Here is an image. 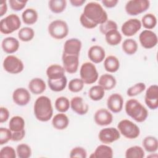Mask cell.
<instances>
[{
  "mask_svg": "<svg viewBox=\"0 0 158 158\" xmlns=\"http://www.w3.org/2000/svg\"><path fill=\"white\" fill-rule=\"evenodd\" d=\"M82 14L89 21L96 26L104 23L108 20L106 11L97 2L87 3L84 7Z\"/></svg>",
  "mask_w": 158,
  "mask_h": 158,
  "instance_id": "obj_1",
  "label": "cell"
},
{
  "mask_svg": "<svg viewBox=\"0 0 158 158\" xmlns=\"http://www.w3.org/2000/svg\"><path fill=\"white\" fill-rule=\"evenodd\" d=\"M33 110L37 120L43 122L49 121L53 115V107L50 98L46 96L38 97L34 103Z\"/></svg>",
  "mask_w": 158,
  "mask_h": 158,
  "instance_id": "obj_2",
  "label": "cell"
},
{
  "mask_svg": "<svg viewBox=\"0 0 158 158\" xmlns=\"http://www.w3.org/2000/svg\"><path fill=\"white\" fill-rule=\"evenodd\" d=\"M127 114L137 122H143L148 116V111L142 104L135 99L128 100L125 106Z\"/></svg>",
  "mask_w": 158,
  "mask_h": 158,
  "instance_id": "obj_3",
  "label": "cell"
},
{
  "mask_svg": "<svg viewBox=\"0 0 158 158\" xmlns=\"http://www.w3.org/2000/svg\"><path fill=\"white\" fill-rule=\"evenodd\" d=\"M21 26V20L19 17L15 14L8 15L2 19L0 22L1 33L8 35L19 30Z\"/></svg>",
  "mask_w": 158,
  "mask_h": 158,
  "instance_id": "obj_4",
  "label": "cell"
},
{
  "mask_svg": "<svg viewBox=\"0 0 158 158\" xmlns=\"http://www.w3.org/2000/svg\"><path fill=\"white\" fill-rule=\"evenodd\" d=\"M48 33L54 39L62 40L65 38L69 33L67 23L60 19L52 21L48 25Z\"/></svg>",
  "mask_w": 158,
  "mask_h": 158,
  "instance_id": "obj_5",
  "label": "cell"
},
{
  "mask_svg": "<svg viewBox=\"0 0 158 158\" xmlns=\"http://www.w3.org/2000/svg\"><path fill=\"white\" fill-rule=\"evenodd\" d=\"M117 129L120 133L128 139H135L139 136V128L133 122L123 119L120 120L117 125Z\"/></svg>",
  "mask_w": 158,
  "mask_h": 158,
  "instance_id": "obj_6",
  "label": "cell"
},
{
  "mask_svg": "<svg viewBox=\"0 0 158 158\" xmlns=\"http://www.w3.org/2000/svg\"><path fill=\"white\" fill-rule=\"evenodd\" d=\"M80 78L85 84L90 85L98 79V72L94 64L90 62L83 63L80 69Z\"/></svg>",
  "mask_w": 158,
  "mask_h": 158,
  "instance_id": "obj_7",
  "label": "cell"
},
{
  "mask_svg": "<svg viewBox=\"0 0 158 158\" xmlns=\"http://www.w3.org/2000/svg\"><path fill=\"white\" fill-rule=\"evenodd\" d=\"M149 6L150 1L148 0H130L126 3L125 9L127 14L137 15L146 11Z\"/></svg>",
  "mask_w": 158,
  "mask_h": 158,
  "instance_id": "obj_8",
  "label": "cell"
},
{
  "mask_svg": "<svg viewBox=\"0 0 158 158\" xmlns=\"http://www.w3.org/2000/svg\"><path fill=\"white\" fill-rule=\"evenodd\" d=\"M5 71L12 74H17L22 72L24 69L23 62L14 55H9L5 57L2 62Z\"/></svg>",
  "mask_w": 158,
  "mask_h": 158,
  "instance_id": "obj_9",
  "label": "cell"
},
{
  "mask_svg": "<svg viewBox=\"0 0 158 158\" xmlns=\"http://www.w3.org/2000/svg\"><path fill=\"white\" fill-rule=\"evenodd\" d=\"M120 138V133L117 128L114 127L104 128L100 130L98 134L99 141L106 144H110Z\"/></svg>",
  "mask_w": 158,
  "mask_h": 158,
  "instance_id": "obj_10",
  "label": "cell"
},
{
  "mask_svg": "<svg viewBox=\"0 0 158 158\" xmlns=\"http://www.w3.org/2000/svg\"><path fill=\"white\" fill-rule=\"evenodd\" d=\"M139 41L142 47L145 49H151L157 44V35L150 30H144L139 35Z\"/></svg>",
  "mask_w": 158,
  "mask_h": 158,
  "instance_id": "obj_11",
  "label": "cell"
},
{
  "mask_svg": "<svg viewBox=\"0 0 158 158\" xmlns=\"http://www.w3.org/2000/svg\"><path fill=\"white\" fill-rule=\"evenodd\" d=\"M144 101L146 106L152 110L158 107V86L152 85L146 91Z\"/></svg>",
  "mask_w": 158,
  "mask_h": 158,
  "instance_id": "obj_12",
  "label": "cell"
},
{
  "mask_svg": "<svg viewBox=\"0 0 158 158\" xmlns=\"http://www.w3.org/2000/svg\"><path fill=\"white\" fill-rule=\"evenodd\" d=\"M141 26L139 20L138 19H130L122 24L121 31L124 36H132L141 29Z\"/></svg>",
  "mask_w": 158,
  "mask_h": 158,
  "instance_id": "obj_13",
  "label": "cell"
},
{
  "mask_svg": "<svg viewBox=\"0 0 158 158\" xmlns=\"http://www.w3.org/2000/svg\"><path fill=\"white\" fill-rule=\"evenodd\" d=\"M62 60L63 67L66 72L72 74L77 72L79 65V56L62 53Z\"/></svg>",
  "mask_w": 158,
  "mask_h": 158,
  "instance_id": "obj_14",
  "label": "cell"
},
{
  "mask_svg": "<svg viewBox=\"0 0 158 158\" xmlns=\"http://www.w3.org/2000/svg\"><path fill=\"white\" fill-rule=\"evenodd\" d=\"M12 99L17 105L24 106L30 101L31 94L28 89L24 88H18L12 93Z\"/></svg>",
  "mask_w": 158,
  "mask_h": 158,
  "instance_id": "obj_15",
  "label": "cell"
},
{
  "mask_svg": "<svg viewBox=\"0 0 158 158\" xmlns=\"http://www.w3.org/2000/svg\"><path fill=\"white\" fill-rule=\"evenodd\" d=\"M82 44L77 38H70L65 41L64 44L63 53L68 55L79 56Z\"/></svg>",
  "mask_w": 158,
  "mask_h": 158,
  "instance_id": "obj_16",
  "label": "cell"
},
{
  "mask_svg": "<svg viewBox=\"0 0 158 158\" xmlns=\"http://www.w3.org/2000/svg\"><path fill=\"white\" fill-rule=\"evenodd\" d=\"M94 120L95 123L99 126H107L112 122L113 115L107 109L101 108L95 112Z\"/></svg>",
  "mask_w": 158,
  "mask_h": 158,
  "instance_id": "obj_17",
  "label": "cell"
},
{
  "mask_svg": "<svg viewBox=\"0 0 158 158\" xmlns=\"http://www.w3.org/2000/svg\"><path fill=\"white\" fill-rule=\"evenodd\" d=\"M123 106V99L118 93H114L109 96L107 100V106L109 110L114 113L120 112Z\"/></svg>",
  "mask_w": 158,
  "mask_h": 158,
  "instance_id": "obj_18",
  "label": "cell"
},
{
  "mask_svg": "<svg viewBox=\"0 0 158 158\" xmlns=\"http://www.w3.org/2000/svg\"><path fill=\"white\" fill-rule=\"evenodd\" d=\"M88 56L92 62L99 64L105 59L106 52L102 47L98 45H94L91 46L88 49Z\"/></svg>",
  "mask_w": 158,
  "mask_h": 158,
  "instance_id": "obj_19",
  "label": "cell"
},
{
  "mask_svg": "<svg viewBox=\"0 0 158 158\" xmlns=\"http://www.w3.org/2000/svg\"><path fill=\"white\" fill-rule=\"evenodd\" d=\"M70 107L76 114L83 115H85L89 109L88 105L80 96L73 97L70 101Z\"/></svg>",
  "mask_w": 158,
  "mask_h": 158,
  "instance_id": "obj_20",
  "label": "cell"
},
{
  "mask_svg": "<svg viewBox=\"0 0 158 158\" xmlns=\"http://www.w3.org/2000/svg\"><path fill=\"white\" fill-rule=\"evenodd\" d=\"M20 44L18 40L12 36H8L3 39L1 47L4 52L7 54H13L19 48Z\"/></svg>",
  "mask_w": 158,
  "mask_h": 158,
  "instance_id": "obj_21",
  "label": "cell"
},
{
  "mask_svg": "<svg viewBox=\"0 0 158 158\" xmlns=\"http://www.w3.org/2000/svg\"><path fill=\"white\" fill-rule=\"evenodd\" d=\"M28 87L31 93L38 95L43 93L46 90V85L43 79L34 78L30 81Z\"/></svg>",
  "mask_w": 158,
  "mask_h": 158,
  "instance_id": "obj_22",
  "label": "cell"
},
{
  "mask_svg": "<svg viewBox=\"0 0 158 158\" xmlns=\"http://www.w3.org/2000/svg\"><path fill=\"white\" fill-rule=\"evenodd\" d=\"M65 70L63 66L59 64H52L46 69V75L49 80H55L65 76Z\"/></svg>",
  "mask_w": 158,
  "mask_h": 158,
  "instance_id": "obj_23",
  "label": "cell"
},
{
  "mask_svg": "<svg viewBox=\"0 0 158 158\" xmlns=\"http://www.w3.org/2000/svg\"><path fill=\"white\" fill-rule=\"evenodd\" d=\"M113 157V150L111 147L106 144L99 145L90 156L93 158H112Z\"/></svg>",
  "mask_w": 158,
  "mask_h": 158,
  "instance_id": "obj_24",
  "label": "cell"
},
{
  "mask_svg": "<svg viewBox=\"0 0 158 158\" xmlns=\"http://www.w3.org/2000/svg\"><path fill=\"white\" fill-rule=\"evenodd\" d=\"M69 124V119L64 113L60 112L59 114H57L52 119V125L56 130H64L68 127Z\"/></svg>",
  "mask_w": 158,
  "mask_h": 158,
  "instance_id": "obj_25",
  "label": "cell"
},
{
  "mask_svg": "<svg viewBox=\"0 0 158 158\" xmlns=\"http://www.w3.org/2000/svg\"><path fill=\"white\" fill-rule=\"evenodd\" d=\"M117 84L115 78L109 73L102 75L98 81V85L101 86L104 90H110L115 88Z\"/></svg>",
  "mask_w": 158,
  "mask_h": 158,
  "instance_id": "obj_26",
  "label": "cell"
},
{
  "mask_svg": "<svg viewBox=\"0 0 158 158\" xmlns=\"http://www.w3.org/2000/svg\"><path fill=\"white\" fill-rule=\"evenodd\" d=\"M104 67L108 72H116L120 68L119 60L114 56H109L104 60Z\"/></svg>",
  "mask_w": 158,
  "mask_h": 158,
  "instance_id": "obj_27",
  "label": "cell"
},
{
  "mask_svg": "<svg viewBox=\"0 0 158 158\" xmlns=\"http://www.w3.org/2000/svg\"><path fill=\"white\" fill-rule=\"evenodd\" d=\"M48 84L51 90L55 92H59L65 88L67 84V79L65 75L55 80L48 79Z\"/></svg>",
  "mask_w": 158,
  "mask_h": 158,
  "instance_id": "obj_28",
  "label": "cell"
},
{
  "mask_svg": "<svg viewBox=\"0 0 158 158\" xmlns=\"http://www.w3.org/2000/svg\"><path fill=\"white\" fill-rule=\"evenodd\" d=\"M37 11L33 8H27L22 14V19L24 23L30 25L35 23L38 20Z\"/></svg>",
  "mask_w": 158,
  "mask_h": 158,
  "instance_id": "obj_29",
  "label": "cell"
},
{
  "mask_svg": "<svg viewBox=\"0 0 158 158\" xmlns=\"http://www.w3.org/2000/svg\"><path fill=\"white\" fill-rule=\"evenodd\" d=\"M143 148L148 152L153 153L157 151L158 141L155 136H148L143 140Z\"/></svg>",
  "mask_w": 158,
  "mask_h": 158,
  "instance_id": "obj_30",
  "label": "cell"
},
{
  "mask_svg": "<svg viewBox=\"0 0 158 158\" xmlns=\"http://www.w3.org/2000/svg\"><path fill=\"white\" fill-rule=\"evenodd\" d=\"M105 39L109 45L117 46L122 41V36L117 30H115L107 32L105 35Z\"/></svg>",
  "mask_w": 158,
  "mask_h": 158,
  "instance_id": "obj_31",
  "label": "cell"
},
{
  "mask_svg": "<svg viewBox=\"0 0 158 158\" xmlns=\"http://www.w3.org/2000/svg\"><path fill=\"white\" fill-rule=\"evenodd\" d=\"M138 48L137 42L132 38L125 40L122 45L123 51L127 55H133L135 54L138 50Z\"/></svg>",
  "mask_w": 158,
  "mask_h": 158,
  "instance_id": "obj_32",
  "label": "cell"
},
{
  "mask_svg": "<svg viewBox=\"0 0 158 158\" xmlns=\"http://www.w3.org/2000/svg\"><path fill=\"white\" fill-rule=\"evenodd\" d=\"M9 129L13 131H18L24 129L25 128V120L23 117L19 115H15L12 117L9 123Z\"/></svg>",
  "mask_w": 158,
  "mask_h": 158,
  "instance_id": "obj_33",
  "label": "cell"
},
{
  "mask_svg": "<svg viewBox=\"0 0 158 158\" xmlns=\"http://www.w3.org/2000/svg\"><path fill=\"white\" fill-rule=\"evenodd\" d=\"M48 5L52 12L60 14L65 10L67 6V1L65 0H51L48 2Z\"/></svg>",
  "mask_w": 158,
  "mask_h": 158,
  "instance_id": "obj_34",
  "label": "cell"
},
{
  "mask_svg": "<svg viewBox=\"0 0 158 158\" xmlns=\"http://www.w3.org/2000/svg\"><path fill=\"white\" fill-rule=\"evenodd\" d=\"M144 156L143 148L139 146H131L125 151V157L127 158H143Z\"/></svg>",
  "mask_w": 158,
  "mask_h": 158,
  "instance_id": "obj_35",
  "label": "cell"
},
{
  "mask_svg": "<svg viewBox=\"0 0 158 158\" xmlns=\"http://www.w3.org/2000/svg\"><path fill=\"white\" fill-rule=\"evenodd\" d=\"M105 94V90L99 85L92 86L89 91L88 96L89 98L94 101L101 100Z\"/></svg>",
  "mask_w": 158,
  "mask_h": 158,
  "instance_id": "obj_36",
  "label": "cell"
},
{
  "mask_svg": "<svg viewBox=\"0 0 158 158\" xmlns=\"http://www.w3.org/2000/svg\"><path fill=\"white\" fill-rule=\"evenodd\" d=\"M56 109L61 113L67 112L70 107V101L69 99L64 96H60L57 98L54 103Z\"/></svg>",
  "mask_w": 158,
  "mask_h": 158,
  "instance_id": "obj_37",
  "label": "cell"
},
{
  "mask_svg": "<svg viewBox=\"0 0 158 158\" xmlns=\"http://www.w3.org/2000/svg\"><path fill=\"white\" fill-rule=\"evenodd\" d=\"M141 25L143 26L146 30H151L154 28L157 24V18L156 17L151 14L148 13L143 15L141 19Z\"/></svg>",
  "mask_w": 158,
  "mask_h": 158,
  "instance_id": "obj_38",
  "label": "cell"
},
{
  "mask_svg": "<svg viewBox=\"0 0 158 158\" xmlns=\"http://www.w3.org/2000/svg\"><path fill=\"white\" fill-rule=\"evenodd\" d=\"M35 36V31L33 28L28 27L20 28L18 32V37L19 40L23 42L31 41Z\"/></svg>",
  "mask_w": 158,
  "mask_h": 158,
  "instance_id": "obj_39",
  "label": "cell"
},
{
  "mask_svg": "<svg viewBox=\"0 0 158 158\" xmlns=\"http://www.w3.org/2000/svg\"><path fill=\"white\" fill-rule=\"evenodd\" d=\"M17 155L19 158H29L31 156V149L27 144H19L16 148Z\"/></svg>",
  "mask_w": 158,
  "mask_h": 158,
  "instance_id": "obj_40",
  "label": "cell"
},
{
  "mask_svg": "<svg viewBox=\"0 0 158 158\" xmlns=\"http://www.w3.org/2000/svg\"><path fill=\"white\" fill-rule=\"evenodd\" d=\"M145 89L146 85L143 82H139L128 88L127 91V94L130 97H133L140 94Z\"/></svg>",
  "mask_w": 158,
  "mask_h": 158,
  "instance_id": "obj_41",
  "label": "cell"
},
{
  "mask_svg": "<svg viewBox=\"0 0 158 158\" xmlns=\"http://www.w3.org/2000/svg\"><path fill=\"white\" fill-rule=\"evenodd\" d=\"M84 84V82L81 78H73L69 81L68 88L72 93H78L83 89Z\"/></svg>",
  "mask_w": 158,
  "mask_h": 158,
  "instance_id": "obj_42",
  "label": "cell"
},
{
  "mask_svg": "<svg viewBox=\"0 0 158 158\" xmlns=\"http://www.w3.org/2000/svg\"><path fill=\"white\" fill-rule=\"evenodd\" d=\"M117 23L112 20H107L99 25V30L101 33L104 35L110 31L117 30Z\"/></svg>",
  "mask_w": 158,
  "mask_h": 158,
  "instance_id": "obj_43",
  "label": "cell"
},
{
  "mask_svg": "<svg viewBox=\"0 0 158 158\" xmlns=\"http://www.w3.org/2000/svg\"><path fill=\"white\" fill-rule=\"evenodd\" d=\"M12 131L7 128H0V144L3 145L6 144L12 139Z\"/></svg>",
  "mask_w": 158,
  "mask_h": 158,
  "instance_id": "obj_44",
  "label": "cell"
},
{
  "mask_svg": "<svg viewBox=\"0 0 158 158\" xmlns=\"http://www.w3.org/2000/svg\"><path fill=\"white\" fill-rule=\"evenodd\" d=\"M17 156L16 151L14 148L9 146L2 147L0 151V157L1 158H15Z\"/></svg>",
  "mask_w": 158,
  "mask_h": 158,
  "instance_id": "obj_45",
  "label": "cell"
},
{
  "mask_svg": "<svg viewBox=\"0 0 158 158\" xmlns=\"http://www.w3.org/2000/svg\"><path fill=\"white\" fill-rule=\"evenodd\" d=\"M69 156L71 158H86L87 157V152L84 148L81 146H77L73 148L70 151Z\"/></svg>",
  "mask_w": 158,
  "mask_h": 158,
  "instance_id": "obj_46",
  "label": "cell"
},
{
  "mask_svg": "<svg viewBox=\"0 0 158 158\" xmlns=\"http://www.w3.org/2000/svg\"><path fill=\"white\" fill-rule=\"evenodd\" d=\"M27 1H18V0H9V4L10 8L14 11H20L24 9Z\"/></svg>",
  "mask_w": 158,
  "mask_h": 158,
  "instance_id": "obj_47",
  "label": "cell"
},
{
  "mask_svg": "<svg viewBox=\"0 0 158 158\" xmlns=\"http://www.w3.org/2000/svg\"><path fill=\"white\" fill-rule=\"evenodd\" d=\"M80 23L81 24V25L88 29H93L96 28L97 26L96 25H94V23H91L90 21H89L84 15L83 14H81L80 17Z\"/></svg>",
  "mask_w": 158,
  "mask_h": 158,
  "instance_id": "obj_48",
  "label": "cell"
},
{
  "mask_svg": "<svg viewBox=\"0 0 158 158\" xmlns=\"http://www.w3.org/2000/svg\"><path fill=\"white\" fill-rule=\"evenodd\" d=\"M9 117V111L4 107H1L0 108V123H2L7 121Z\"/></svg>",
  "mask_w": 158,
  "mask_h": 158,
  "instance_id": "obj_49",
  "label": "cell"
},
{
  "mask_svg": "<svg viewBox=\"0 0 158 158\" xmlns=\"http://www.w3.org/2000/svg\"><path fill=\"white\" fill-rule=\"evenodd\" d=\"M25 136V130H22L18 131H13L12 134V139L13 141H19L23 139Z\"/></svg>",
  "mask_w": 158,
  "mask_h": 158,
  "instance_id": "obj_50",
  "label": "cell"
},
{
  "mask_svg": "<svg viewBox=\"0 0 158 158\" xmlns=\"http://www.w3.org/2000/svg\"><path fill=\"white\" fill-rule=\"evenodd\" d=\"M104 6L107 8H112L117 6L118 2V0H102L101 1Z\"/></svg>",
  "mask_w": 158,
  "mask_h": 158,
  "instance_id": "obj_51",
  "label": "cell"
},
{
  "mask_svg": "<svg viewBox=\"0 0 158 158\" xmlns=\"http://www.w3.org/2000/svg\"><path fill=\"white\" fill-rule=\"evenodd\" d=\"M7 11V5L6 1H1L0 3V17H2Z\"/></svg>",
  "mask_w": 158,
  "mask_h": 158,
  "instance_id": "obj_52",
  "label": "cell"
},
{
  "mask_svg": "<svg viewBox=\"0 0 158 158\" xmlns=\"http://www.w3.org/2000/svg\"><path fill=\"white\" fill-rule=\"evenodd\" d=\"M85 0H70V2L74 7H80L85 2Z\"/></svg>",
  "mask_w": 158,
  "mask_h": 158,
  "instance_id": "obj_53",
  "label": "cell"
},
{
  "mask_svg": "<svg viewBox=\"0 0 158 158\" xmlns=\"http://www.w3.org/2000/svg\"><path fill=\"white\" fill-rule=\"evenodd\" d=\"M154 153V152H153ZM153 153H151V155H149V156H148V157H155V158H157V154H154V156L153 155Z\"/></svg>",
  "mask_w": 158,
  "mask_h": 158,
  "instance_id": "obj_54",
  "label": "cell"
}]
</instances>
